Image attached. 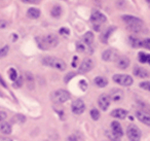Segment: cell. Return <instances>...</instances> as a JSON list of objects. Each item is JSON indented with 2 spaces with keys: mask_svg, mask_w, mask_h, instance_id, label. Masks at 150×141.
<instances>
[{
  "mask_svg": "<svg viewBox=\"0 0 150 141\" xmlns=\"http://www.w3.org/2000/svg\"><path fill=\"white\" fill-rule=\"evenodd\" d=\"M123 23L127 25V30H129L131 32L134 33H139L143 30L144 28V23L141 19L137 17H134V16H129V15H125L121 17Z\"/></svg>",
  "mask_w": 150,
  "mask_h": 141,
  "instance_id": "1",
  "label": "cell"
},
{
  "mask_svg": "<svg viewBox=\"0 0 150 141\" xmlns=\"http://www.w3.org/2000/svg\"><path fill=\"white\" fill-rule=\"evenodd\" d=\"M37 46L41 50H50L56 48L59 43V39L54 34H47L46 36H38L35 38Z\"/></svg>",
  "mask_w": 150,
  "mask_h": 141,
  "instance_id": "2",
  "label": "cell"
},
{
  "mask_svg": "<svg viewBox=\"0 0 150 141\" xmlns=\"http://www.w3.org/2000/svg\"><path fill=\"white\" fill-rule=\"evenodd\" d=\"M42 63H43L45 66L48 67H52L54 69H58L60 71H64L66 69V63L63 60L56 57H44L42 59Z\"/></svg>",
  "mask_w": 150,
  "mask_h": 141,
  "instance_id": "3",
  "label": "cell"
},
{
  "mask_svg": "<svg viewBox=\"0 0 150 141\" xmlns=\"http://www.w3.org/2000/svg\"><path fill=\"white\" fill-rule=\"evenodd\" d=\"M106 16L98 11H93L92 15H91V22H92L95 31H100L102 25L106 22Z\"/></svg>",
  "mask_w": 150,
  "mask_h": 141,
  "instance_id": "4",
  "label": "cell"
},
{
  "mask_svg": "<svg viewBox=\"0 0 150 141\" xmlns=\"http://www.w3.org/2000/svg\"><path fill=\"white\" fill-rule=\"evenodd\" d=\"M50 99H52V101L54 102V103L62 104L70 99V94H69L66 90H57V91L52 93Z\"/></svg>",
  "mask_w": 150,
  "mask_h": 141,
  "instance_id": "5",
  "label": "cell"
},
{
  "mask_svg": "<svg viewBox=\"0 0 150 141\" xmlns=\"http://www.w3.org/2000/svg\"><path fill=\"white\" fill-rule=\"evenodd\" d=\"M127 136L129 141H140L141 139V131L135 125H129L127 129Z\"/></svg>",
  "mask_w": 150,
  "mask_h": 141,
  "instance_id": "6",
  "label": "cell"
},
{
  "mask_svg": "<svg viewBox=\"0 0 150 141\" xmlns=\"http://www.w3.org/2000/svg\"><path fill=\"white\" fill-rule=\"evenodd\" d=\"M113 81L123 87H129L133 83V78L127 74H115L113 75Z\"/></svg>",
  "mask_w": 150,
  "mask_h": 141,
  "instance_id": "7",
  "label": "cell"
},
{
  "mask_svg": "<svg viewBox=\"0 0 150 141\" xmlns=\"http://www.w3.org/2000/svg\"><path fill=\"white\" fill-rule=\"evenodd\" d=\"M93 68H94V62H93L90 58H86V59H84L81 62V64H80L79 68H78V73L84 74V73L90 72Z\"/></svg>",
  "mask_w": 150,
  "mask_h": 141,
  "instance_id": "8",
  "label": "cell"
},
{
  "mask_svg": "<svg viewBox=\"0 0 150 141\" xmlns=\"http://www.w3.org/2000/svg\"><path fill=\"white\" fill-rule=\"evenodd\" d=\"M71 109L74 114H81L83 113V111L86 110V105L84 102L81 99H76L75 101H73L72 105H71Z\"/></svg>",
  "mask_w": 150,
  "mask_h": 141,
  "instance_id": "9",
  "label": "cell"
},
{
  "mask_svg": "<svg viewBox=\"0 0 150 141\" xmlns=\"http://www.w3.org/2000/svg\"><path fill=\"white\" fill-rule=\"evenodd\" d=\"M117 57H118V54H117V51L114 50V48H108L102 54V59L106 62L115 61Z\"/></svg>",
  "mask_w": 150,
  "mask_h": 141,
  "instance_id": "10",
  "label": "cell"
},
{
  "mask_svg": "<svg viewBox=\"0 0 150 141\" xmlns=\"http://www.w3.org/2000/svg\"><path fill=\"white\" fill-rule=\"evenodd\" d=\"M110 101L111 100H110V98H109V95H107V94H102L98 99V104L101 109L106 111V110L108 109L109 105H110Z\"/></svg>",
  "mask_w": 150,
  "mask_h": 141,
  "instance_id": "11",
  "label": "cell"
},
{
  "mask_svg": "<svg viewBox=\"0 0 150 141\" xmlns=\"http://www.w3.org/2000/svg\"><path fill=\"white\" fill-rule=\"evenodd\" d=\"M129 59L125 56H118L115 60V65L119 69H127L129 66Z\"/></svg>",
  "mask_w": 150,
  "mask_h": 141,
  "instance_id": "12",
  "label": "cell"
},
{
  "mask_svg": "<svg viewBox=\"0 0 150 141\" xmlns=\"http://www.w3.org/2000/svg\"><path fill=\"white\" fill-rule=\"evenodd\" d=\"M109 98L110 100L114 102H119L123 99V92L120 89H113L111 90L110 94H109Z\"/></svg>",
  "mask_w": 150,
  "mask_h": 141,
  "instance_id": "13",
  "label": "cell"
},
{
  "mask_svg": "<svg viewBox=\"0 0 150 141\" xmlns=\"http://www.w3.org/2000/svg\"><path fill=\"white\" fill-rule=\"evenodd\" d=\"M111 132L116 137H118L119 139L123 136V130L121 128V125L118 122H112V124H111Z\"/></svg>",
  "mask_w": 150,
  "mask_h": 141,
  "instance_id": "14",
  "label": "cell"
},
{
  "mask_svg": "<svg viewBox=\"0 0 150 141\" xmlns=\"http://www.w3.org/2000/svg\"><path fill=\"white\" fill-rule=\"evenodd\" d=\"M75 46H76V50H77L79 53H86L88 52V54H93V53H94V50H93L91 46H86L83 41H77L76 42V44H75Z\"/></svg>",
  "mask_w": 150,
  "mask_h": 141,
  "instance_id": "15",
  "label": "cell"
},
{
  "mask_svg": "<svg viewBox=\"0 0 150 141\" xmlns=\"http://www.w3.org/2000/svg\"><path fill=\"white\" fill-rule=\"evenodd\" d=\"M111 116L118 118V120H125L127 116V111L122 109V108H117V109H114L111 111Z\"/></svg>",
  "mask_w": 150,
  "mask_h": 141,
  "instance_id": "16",
  "label": "cell"
},
{
  "mask_svg": "<svg viewBox=\"0 0 150 141\" xmlns=\"http://www.w3.org/2000/svg\"><path fill=\"white\" fill-rule=\"evenodd\" d=\"M133 72H134V74H135L136 76L140 77V78H146V77L149 76V73H148V71L146 70V69L142 68V67H139V66H136L135 68H134Z\"/></svg>",
  "mask_w": 150,
  "mask_h": 141,
  "instance_id": "17",
  "label": "cell"
},
{
  "mask_svg": "<svg viewBox=\"0 0 150 141\" xmlns=\"http://www.w3.org/2000/svg\"><path fill=\"white\" fill-rule=\"evenodd\" d=\"M136 115H137L138 120H139L140 122H144V124L147 125V126H149V125H150V116H149V114H148L147 112H145V111H137Z\"/></svg>",
  "mask_w": 150,
  "mask_h": 141,
  "instance_id": "18",
  "label": "cell"
},
{
  "mask_svg": "<svg viewBox=\"0 0 150 141\" xmlns=\"http://www.w3.org/2000/svg\"><path fill=\"white\" fill-rule=\"evenodd\" d=\"M115 30V27L114 26H111V27H109V28H107L106 30H105L104 32L102 33V35L100 36V39L102 40L104 43H106L107 42V40H108V38L110 37V35L112 34V32Z\"/></svg>",
  "mask_w": 150,
  "mask_h": 141,
  "instance_id": "19",
  "label": "cell"
},
{
  "mask_svg": "<svg viewBox=\"0 0 150 141\" xmlns=\"http://www.w3.org/2000/svg\"><path fill=\"white\" fill-rule=\"evenodd\" d=\"M94 38H95V36H94V34H93V32L88 31L83 35V37H82V41H83L86 46H91L93 42H94Z\"/></svg>",
  "mask_w": 150,
  "mask_h": 141,
  "instance_id": "20",
  "label": "cell"
},
{
  "mask_svg": "<svg viewBox=\"0 0 150 141\" xmlns=\"http://www.w3.org/2000/svg\"><path fill=\"white\" fill-rule=\"evenodd\" d=\"M94 83L98 88H105L108 85V80L104 76H97L94 79Z\"/></svg>",
  "mask_w": 150,
  "mask_h": 141,
  "instance_id": "21",
  "label": "cell"
},
{
  "mask_svg": "<svg viewBox=\"0 0 150 141\" xmlns=\"http://www.w3.org/2000/svg\"><path fill=\"white\" fill-rule=\"evenodd\" d=\"M0 130H1V132H2L3 134L8 135V134H11V133L13 128H11V125L9 124V122H2L1 124H0Z\"/></svg>",
  "mask_w": 150,
  "mask_h": 141,
  "instance_id": "22",
  "label": "cell"
},
{
  "mask_svg": "<svg viewBox=\"0 0 150 141\" xmlns=\"http://www.w3.org/2000/svg\"><path fill=\"white\" fill-rule=\"evenodd\" d=\"M27 16L30 18V19H38V18L40 17V11L38 9L31 7V9H28Z\"/></svg>",
  "mask_w": 150,
  "mask_h": 141,
  "instance_id": "23",
  "label": "cell"
},
{
  "mask_svg": "<svg viewBox=\"0 0 150 141\" xmlns=\"http://www.w3.org/2000/svg\"><path fill=\"white\" fill-rule=\"evenodd\" d=\"M129 44H131L133 48H141L142 46H143V40L139 39V38L137 37H133V36H131V37L129 38Z\"/></svg>",
  "mask_w": 150,
  "mask_h": 141,
  "instance_id": "24",
  "label": "cell"
},
{
  "mask_svg": "<svg viewBox=\"0 0 150 141\" xmlns=\"http://www.w3.org/2000/svg\"><path fill=\"white\" fill-rule=\"evenodd\" d=\"M50 15L54 18H59L62 15V7L59 6V5H54L52 9V11H50Z\"/></svg>",
  "mask_w": 150,
  "mask_h": 141,
  "instance_id": "25",
  "label": "cell"
},
{
  "mask_svg": "<svg viewBox=\"0 0 150 141\" xmlns=\"http://www.w3.org/2000/svg\"><path fill=\"white\" fill-rule=\"evenodd\" d=\"M150 60V56L145 53H139V61L141 63H149Z\"/></svg>",
  "mask_w": 150,
  "mask_h": 141,
  "instance_id": "26",
  "label": "cell"
},
{
  "mask_svg": "<svg viewBox=\"0 0 150 141\" xmlns=\"http://www.w3.org/2000/svg\"><path fill=\"white\" fill-rule=\"evenodd\" d=\"M26 78H27V83L29 85L30 89H33V85H34V77L33 75L31 74L30 72H26Z\"/></svg>",
  "mask_w": 150,
  "mask_h": 141,
  "instance_id": "27",
  "label": "cell"
},
{
  "mask_svg": "<svg viewBox=\"0 0 150 141\" xmlns=\"http://www.w3.org/2000/svg\"><path fill=\"white\" fill-rule=\"evenodd\" d=\"M91 116H92V118L94 120H98L100 118V112H99V110L96 109V108H93L91 110Z\"/></svg>",
  "mask_w": 150,
  "mask_h": 141,
  "instance_id": "28",
  "label": "cell"
},
{
  "mask_svg": "<svg viewBox=\"0 0 150 141\" xmlns=\"http://www.w3.org/2000/svg\"><path fill=\"white\" fill-rule=\"evenodd\" d=\"M8 75H9V78H11V80L15 81L16 79H17V77H18V73H17V71H16V69H13V68L9 69V70H8Z\"/></svg>",
  "mask_w": 150,
  "mask_h": 141,
  "instance_id": "29",
  "label": "cell"
},
{
  "mask_svg": "<svg viewBox=\"0 0 150 141\" xmlns=\"http://www.w3.org/2000/svg\"><path fill=\"white\" fill-rule=\"evenodd\" d=\"M8 51H9L8 46H5L2 48H0V58H4L5 56H7Z\"/></svg>",
  "mask_w": 150,
  "mask_h": 141,
  "instance_id": "30",
  "label": "cell"
},
{
  "mask_svg": "<svg viewBox=\"0 0 150 141\" xmlns=\"http://www.w3.org/2000/svg\"><path fill=\"white\" fill-rule=\"evenodd\" d=\"M75 75H76V73H75V72H69L68 74H67L66 76H65L64 81H65L66 83H69V81H70L71 79H72L73 77L75 76Z\"/></svg>",
  "mask_w": 150,
  "mask_h": 141,
  "instance_id": "31",
  "label": "cell"
},
{
  "mask_svg": "<svg viewBox=\"0 0 150 141\" xmlns=\"http://www.w3.org/2000/svg\"><path fill=\"white\" fill-rule=\"evenodd\" d=\"M79 88L81 89V91H86V90L88 89V83H86V80L81 79V80L79 81Z\"/></svg>",
  "mask_w": 150,
  "mask_h": 141,
  "instance_id": "32",
  "label": "cell"
},
{
  "mask_svg": "<svg viewBox=\"0 0 150 141\" xmlns=\"http://www.w3.org/2000/svg\"><path fill=\"white\" fill-rule=\"evenodd\" d=\"M140 88H142L143 90H146V91H149V89H150L149 81H144V83H140Z\"/></svg>",
  "mask_w": 150,
  "mask_h": 141,
  "instance_id": "33",
  "label": "cell"
},
{
  "mask_svg": "<svg viewBox=\"0 0 150 141\" xmlns=\"http://www.w3.org/2000/svg\"><path fill=\"white\" fill-rule=\"evenodd\" d=\"M22 85H23V78H22L21 76L17 77V79L15 80V87L20 88V87H22Z\"/></svg>",
  "mask_w": 150,
  "mask_h": 141,
  "instance_id": "34",
  "label": "cell"
},
{
  "mask_svg": "<svg viewBox=\"0 0 150 141\" xmlns=\"http://www.w3.org/2000/svg\"><path fill=\"white\" fill-rule=\"evenodd\" d=\"M143 48H147V50H149L150 48V39L149 38H146V39H144L143 40Z\"/></svg>",
  "mask_w": 150,
  "mask_h": 141,
  "instance_id": "35",
  "label": "cell"
},
{
  "mask_svg": "<svg viewBox=\"0 0 150 141\" xmlns=\"http://www.w3.org/2000/svg\"><path fill=\"white\" fill-rule=\"evenodd\" d=\"M7 26H8V23H7L6 21L0 19V29H5Z\"/></svg>",
  "mask_w": 150,
  "mask_h": 141,
  "instance_id": "36",
  "label": "cell"
},
{
  "mask_svg": "<svg viewBox=\"0 0 150 141\" xmlns=\"http://www.w3.org/2000/svg\"><path fill=\"white\" fill-rule=\"evenodd\" d=\"M6 112L5 111H0V122H2L5 120V118H6Z\"/></svg>",
  "mask_w": 150,
  "mask_h": 141,
  "instance_id": "37",
  "label": "cell"
},
{
  "mask_svg": "<svg viewBox=\"0 0 150 141\" xmlns=\"http://www.w3.org/2000/svg\"><path fill=\"white\" fill-rule=\"evenodd\" d=\"M24 3H31V4H34V3H39L41 0H22Z\"/></svg>",
  "mask_w": 150,
  "mask_h": 141,
  "instance_id": "38",
  "label": "cell"
},
{
  "mask_svg": "<svg viewBox=\"0 0 150 141\" xmlns=\"http://www.w3.org/2000/svg\"><path fill=\"white\" fill-rule=\"evenodd\" d=\"M69 33H70V31H69L67 28H62V29L60 30V34H62V35H69Z\"/></svg>",
  "mask_w": 150,
  "mask_h": 141,
  "instance_id": "39",
  "label": "cell"
},
{
  "mask_svg": "<svg viewBox=\"0 0 150 141\" xmlns=\"http://www.w3.org/2000/svg\"><path fill=\"white\" fill-rule=\"evenodd\" d=\"M66 141H78V139H77V137L74 136V135H71V136L67 137Z\"/></svg>",
  "mask_w": 150,
  "mask_h": 141,
  "instance_id": "40",
  "label": "cell"
},
{
  "mask_svg": "<svg viewBox=\"0 0 150 141\" xmlns=\"http://www.w3.org/2000/svg\"><path fill=\"white\" fill-rule=\"evenodd\" d=\"M0 141H13L11 138L8 137H4V136H0Z\"/></svg>",
  "mask_w": 150,
  "mask_h": 141,
  "instance_id": "41",
  "label": "cell"
},
{
  "mask_svg": "<svg viewBox=\"0 0 150 141\" xmlns=\"http://www.w3.org/2000/svg\"><path fill=\"white\" fill-rule=\"evenodd\" d=\"M76 63H77V57H74V58H73L72 66H73V67H75V66H76Z\"/></svg>",
  "mask_w": 150,
  "mask_h": 141,
  "instance_id": "42",
  "label": "cell"
},
{
  "mask_svg": "<svg viewBox=\"0 0 150 141\" xmlns=\"http://www.w3.org/2000/svg\"><path fill=\"white\" fill-rule=\"evenodd\" d=\"M0 83H1V85H2L4 88H6V83H4V80H3V79L1 78V76H0Z\"/></svg>",
  "mask_w": 150,
  "mask_h": 141,
  "instance_id": "43",
  "label": "cell"
},
{
  "mask_svg": "<svg viewBox=\"0 0 150 141\" xmlns=\"http://www.w3.org/2000/svg\"><path fill=\"white\" fill-rule=\"evenodd\" d=\"M95 1H96V2H100L101 0H95Z\"/></svg>",
  "mask_w": 150,
  "mask_h": 141,
  "instance_id": "44",
  "label": "cell"
},
{
  "mask_svg": "<svg viewBox=\"0 0 150 141\" xmlns=\"http://www.w3.org/2000/svg\"><path fill=\"white\" fill-rule=\"evenodd\" d=\"M146 1H147V2H149V1H150V0H146Z\"/></svg>",
  "mask_w": 150,
  "mask_h": 141,
  "instance_id": "45",
  "label": "cell"
}]
</instances>
